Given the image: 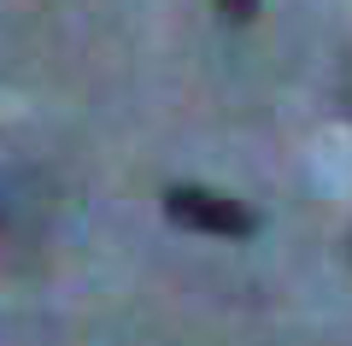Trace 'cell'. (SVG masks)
I'll use <instances>...</instances> for the list:
<instances>
[{"label": "cell", "mask_w": 352, "mask_h": 346, "mask_svg": "<svg viewBox=\"0 0 352 346\" xmlns=\"http://www.w3.org/2000/svg\"><path fill=\"white\" fill-rule=\"evenodd\" d=\"M164 217L217 241H247L258 229V211H247L241 199L217 194V188H164Z\"/></svg>", "instance_id": "obj_1"}, {"label": "cell", "mask_w": 352, "mask_h": 346, "mask_svg": "<svg viewBox=\"0 0 352 346\" xmlns=\"http://www.w3.org/2000/svg\"><path fill=\"white\" fill-rule=\"evenodd\" d=\"M217 12H223L229 24H247V18L258 12V0H217Z\"/></svg>", "instance_id": "obj_2"}]
</instances>
